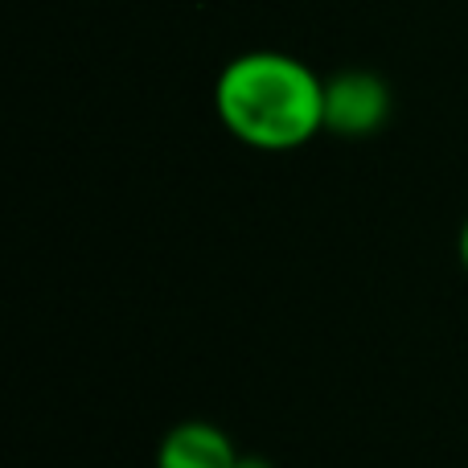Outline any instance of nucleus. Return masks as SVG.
<instances>
[{
    "label": "nucleus",
    "mask_w": 468,
    "mask_h": 468,
    "mask_svg": "<svg viewBox=\"0 0 468 468\" xmlns=\"http://www.w3.org/2000/svg\"><path fill=\"white\" fill-rule=\"evenodd\" d=\"M156 468H242V456L222 428L189 420L161 440Z\"/></svg>",
    "instance_id": "nucleus-3"
},
{
    "label": "nucleus",
    "mask_w": 468,
    "mask_h": 468,
    "mask_svg": "<svg viewBox=\"0 0 468 468\" xmlns=\"http://www.w3.org/2000/svg\"><path fill=\"white\" fill-rule=\"evenodd\" d=\"M456 247H461V263L468 267V218H464V227H461V242H456Z\"/></svg>",
    "instance_id": "nucleus-4"
},
{
    "label": "nucleus",
    "mask_w": 468,
    "mask_h": 468,
    "mask_svg": "<svg viewBox=\"0 0 468 468\" xmlns=\"http://www.w3.org/2000/svg\"><path fill=\"white\" fill-rule=\"evenodd\" d=\"M214 112L247 148L288 153L324 132V79L296 54L250 49L218 70Z\"/></svg>",
    "instance_id": "nucleus-1"
},
{
    "label": "nucleus",
    "mask_w": 468,
    "mask_h": 468,
    "mask_svg": "<svg viewBox=\"0 0 468 468\" xmlns=\"http://www.w3.org/2000/svg\"><path fill=\"white\" fill-rule=\"evenodd\" d=\"M390 115V87L374 70H337L324 79V132L370 136Z\"/></svg>",
    "instance_id": "nucleus-2"
}]
</instances>
